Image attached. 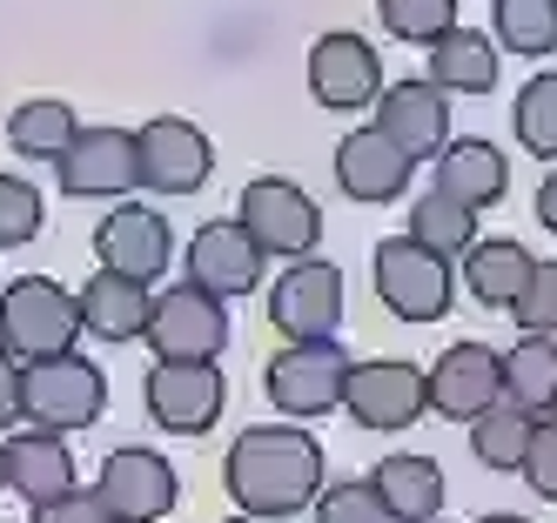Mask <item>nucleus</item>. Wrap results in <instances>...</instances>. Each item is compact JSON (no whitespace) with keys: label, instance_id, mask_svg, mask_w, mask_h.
<instances>
[{"label":"nucleus","instance_id":"obj_40","mask_svg":"<svg viewBox=\"0 0 557 523\" xmlns=\"http://www.w3.org/2000/svg\"><path fill=\"white\" fill-rule=\"evenodd\" d=\"M476 523H531V516H510V510H491V516H476Z\"/></svg>","mask_w":557,"mask_h":523},{"label":"nucleus","instance_id":"obj_16","mask_svg":"<svg viewBox=\"0 0 557 523\" xmlns=\"http://www.w3.org/2000/svg\"><path fill=\"white\" fill-rule=\"evenodd\" d=\"M389 88L383 80V61H376V48L363 34H323L309 48V95L323 101V108H336V114H349V108H376V95Z\"/></svg>","mask_w":557,"mask_h":523},{"label":"nucleus","instance_id":"obj_4","mask_svg":"<svg viewBox=\"0 0 557 523\" xmlns=\"http://www.w3.org/2000/svg\"><path fill=\"white\" fill-rule=\"evenodd\" d=\"M82 336V302H74L61 282L48 275H21L0 289V343L21 362H41V356H61Z\"/></svg>","mask_w":557,"mask_h":523},{"label":"nucleus","instance_id":"obj_41","mask_svg":"<svg viewBox=\"0 0 557 523\" xmlns=\"http://www.w3.org/2000/svg\"><path fill=\"white\" fill-rule=\"evenodd\" d=\"M0 490H8V443H0Z\"/></svg>","mask_w":557,"mask_h":523},{"label":"nucleus","instance_id":"obj_5","mask_svg":"<svg viewBox=\"0 0 557 523\" xmlns=\"http://www.w3.org/2000/svg\"><path fill=\"white\" fill-rule=\"evenodd\" d=\"M343 383H349V356H343L336 336H323V343H283V356H269V370H262L269 402L289 423L330 416L336 402H343Z\"/></svg>","mask_w":557,"mask_h":523},{"label":"nucleus","instance_id":"obj_19","mask_svg":"<svg viewBox=\"0 0 557 523\" xmlns=\"http://www.w3.org/2000/svg\"><path fill=\"white\" fill-rule=\"evenodd\" d=\"M410 175H417V161L396 148L376 121H370V128H349V135L336 141V188H343L349 201H363V209L396 201V195L410 188Z\"/></svg>","mask_w":557,"mask_h":523},{"label":"nucleus","instance_id":"obj_14","mask_svg":"<svg viewBox=\"0 0 557 523\" xmlns=\"http://www.w3.org/2000/svg\"><path fill=\"white\" fill-rule=\"evenodd\" d=\"M54 175L74 201H122L128 188H141V154L128 128H82L67 141V154L54 161Z\"/></svg>","mask_w":557,"mask_h":523},{"label":"nucleus","instance_id":"obj_13","mask_svg":"<svg viewBox=\"0 0 557 523\" xmlns=\"http://www.w3.org/2000/svg\"><path fill=\"white\" fill-rule=\"evenodd\" d=\"M135 154H141V188L154 195H195L215 175V148L209 135L182 114H154L135 128Z\"/></svg>","mask_w":557,"mask_h":523},{"label":"nucleus","instance_id":"obj_18","mask_svg":"<svg viewBox=\"0 0 557 523\" xmlns=\"http://www.w3.org/2000/svg\"><path fill=\"white\" fill-rule=\"evenodd\" d=\"M376 128L404 148L410 161H436V148L450 141V95L436 88V80H389V88L376 95Z\"/></svg>","mask_w":557,"mask_h":523},{"label":"nucleus","instance_id":"obj_27","mask_svg":"<svg viewBox=\"0 0 557 523\" xmlns=\"http://www.w3.org/2000/svg\"><path fill=\"white\" fill-rule=\"evenodd\" d=\"M74 135H82V121H74V108L54 101V95H34V101H21V108L8 114V141H14V154H27V161H61Z\"/></svg>","mask_w":557,"mask_h":523},{"label":"nucleus","instance_id":"obj_36","mask_svg":"<svg viewBox=\"0 0 557 523\" xmlns=\"http://www.w3.org/2000/svg\"><path fill=\"white\" fill-rule=\"evenodd\" d=\"M517 476L531 483V497L557 503V410H544V416H537L531 450H524V470H517Z\"/></svg>","mask_w":557,"mask_h":523},{"label":"nucleus","instance_id":"obj_38","mask_svg":"<svg viewBox=\"0 0 557 523\" xmlns=\"http://www.w3.org/2000/svg\"><path fill=\"white\" fill-rule=\"evenodd\" d=\"M21 423V356H8V343H0V429Z\"/></svg>","mask_w":557,"mask_h":523},{"label":"nucleus","instance_id":"obj_35","mask_svg":"<svg viewBox=\"0 0 557 523\" xmlns=\"http://www.w3.org/2000/svg\"><path fill=\"white\" fill-rule=\"evenodd\" d=\"M510 315H517L524 336H557V262L531 269V282H524V296L510 302Z\"/></svg>","mask_w":557,"mask_h":523},{"label":"nucleus","instance_id":"obj_9","mask_svg":"<svg viewBox=\"0 0 557 523\" xmlns=\"http://www.w3.org/2000/svg\"><path fill=\"white\" fill-rule=\"evenodd\" d=\"M269 322L283 329V343H323L343 329V269L323 256H302L275 275L269 289Z\"/></svg>","mask_w":557,"mask_h":523},{"label":"nucleus","instance_id":"obj_8","mask_svg":"<svg viewBox=\"0 0 557 523\" xmlns=\"http://www.w3.org/2000/svg\"><path fill=\"white\" fill-rule=\"evenodd\" d=\"M235 215H243V228L262 241V256H275V262H302V256H315V241H323L315 201L296 182H283V175H256L243 188V201H235Z\"/></svg>","mask_w":557,"mask_h":523},{"label":"nucleus","instance_id":"obj_11","mask_svg":"<svg viewBox=\"0 0 557 523\" xmlns=\"http://www.w3.org/2000/svg\"><path fill=\"white\" fill-rule=\"evenodd\" d=\"M343 410L363 423V429H410L430 410V370H417V362H404V356L349 362Z\"/></svg>","mask_w":557,"mask_h":523},{"label":"nucleus","instance_id":"obj_3","mask_svg":"<svg viewBox=\"0 0 557 523\" xmlns=\"http://www.w3.org/2000/svg\"><path fill=\"white\" fill-rule=\"evenodd\" d=\"M370 262H376L370 269L376 275V302L396 322H444L450 315V302H457V269L444 256H430L423 241L389 235V241H376Z\"/></svg>","mask_w":557,"mask_h":523},{"label":"nucleus","instance_id":"obj_33","mask_svg":"<svg viewBox=\"0 0 557 523\" xmlns=\"http://www.w3.org/2000/svg\"><path fill=\"white\" fill-rule=\"evenodd\" d=\"M309 510H315V523H396V516H389V503H383V490H376L370 476L323 483V497H315Z\"/></svg>","mask_w":557,"mask_h":523},{"label":"nucleus","instance_id":"obj_26","mask_svg":"<svg viewBox=\"0 0 557 523\" xmlns=\"http://www.w3.org/2000/svg\"><path fill=\"white\" fill-rule=\"evenodd\" d=\"M504 396L517 410H557V336H517L504 349Z\"/></svg>","mask_w":557,"mask_h":523},{"label":"nucleus","instance_id":"obj_25","mask_svg":"<svg viewBox=\"0 0 557 523\" xmlns=\"http://www.w3.org/2000/svg\"><path fill=\"white\" fill-rule=\"evenodd\" d=\"M430 80L444 95H491L497 88V40L491 34H476V27H450L444 40H430Z\"/></svg>","mask_w":557,"mask_h":523},{"label":"nucleus","instance_id":"obj_30","mask_svg":"<svg viewBox=\"0 0 557 523\" xmlns=\"http://www.w3.org/2000/svg\"><path fill=\"white\" fill-rule=\"evenodd\" d=\"M531 429H537V416H531V410H517V402L504 396V402H491V410L470 423V457L484 463V470H524Z\"/></svg>","mask_w":557,"mask_h":523},{"label":"nucleus","instance_id":"obj_34","mask_svg":"<svg viewBox=\"0 0 557 523\" xmlns=\"http://www.w3.org/2000/svg\"><path fill=\"white\" fill-rule=\"evenodd\" d=\"M34 235H41V188L27 175H0V249H21Z\"/></svg>","mask_w":557,"mask_h":523},{"label":"nucleus","instance_id":"obj_39","mask_svg":"<svg viewBox=\"0 0 557 523\" xmlns=\"http://www.w3.org/2000/svg\"><path fill=\"white\" fill-rule=\"evenodd\" d=\"M537 222L557 235V175H544V182H537Z\"/></svg>","mask_w":557,"mask_h":523},{"label":"nucleus","instance_id":"obj_15","mask_svg":"<svg viewBox=\"0 0 557 523\" xmlns=\"http://www.w3.org/2000/svg\"><path fill=\"white\" fill-rule=\"evenodd\" d=\"M491 402H504V356L491 343H450L430 362V410L444 423H476Z\"/></svg>","mask_w":557,"mask_h":523},{"label":"nucleus","instance_id":"obj_31","mask_svg":"<svg viewBox=\"0 0 557 523\" xmlns=\"http://www.w3.org/2000/svg\"><path fill=\"white\" fill-rule=\"evenodd\" d=\"M510 128H517V148L537 154V161H557V67L531 74L510 101Z\"/></svg>","mask_w":557,"mask_h":523},{"label":"nucleus","instance_id":"obj_20","mask_svg":"<svg viewBox=\"0 0 557 523\" xmlns=\"http://www.w3.org/2000/svg\"><path fill=\"white\" fill-rule=\"evenodd\" d=\"M436 195H450V201H463V209H497V201L510 195V161H504V148L497 141H484V135H450L444 148H436Z\"/></svg>","mask_w":557,"mask_h":523},{"label":"nucleus","instance_id":"obj_23","mask_svg":"<svg viewBox=\"0 0 557 523\" xmlns=\"http://www.w3.org/2000/svg\"><path fill=\"white\" fill-rule=\"evenodd\" d=\"M531 269H537V256L517 235H491V241L476 235L470 256H463V289H470V302H484V309H510L517 296H524Z\"/></svg>","mask_w":557,"mask_h":523},{"label":"nucleus","instance_id":"obj_2","mask_svg":"<svg viewBox=\"0 0 557 523\" xmlns=\"http://www.w3.org/2000/svg\"><path fill=\"white\" fill-rule=\"evenodd\" d=\"M101 410H108V376L88 356L61 349V356H41V362H21V423L67 436V429L101 423Z\"/></svg>","mask_w":557,"mask_h":523},{"label":"nucleus","instance_id":"obj_21","mask_svg":"<svg viewBox=\"0 0 557 523\" xmlns=\"http://www.w3.org/2000/svg\"><path fill=\"white\" fill-rule=\"evenodd\" d=\"M74 302H82V329L101 336V343H141L148 336V315H154L148 282L114 275V269H95Z\"/></svg>","mask_w":557,"mask_h":523},{"label":"nucleus","instance_id":"obj_43","mask_svg":"<svg viewBox=\"0 0 557 523\" xmlns=\"http://www.w3.org/2000/svg\"><path fill=\"white\" fill-rule=\"evenodd\" d=\"M430 523H436V516H430Z\"/></svg>","mask_w":557,"mask_h":523},{"label":"nucleus","instance_id":"obj_32","mask_svg":"<svg viewBox=\"0 0 557 523\" xmlns=\"http://www.w3.org/2000/svg\"><path fill=\"white\" fill-rule=\"evenodd\" d=\"M457 8L463 0H376V21L383 34L410 40V48H430V40H444L457 27Z\"/></svg>","mask_w":557,"mask_h":523},{"label":"nucleus","instance_id":"obj_1","mask_svg":"<svg viewBox=\"0 0 557 523\" xmlns=\"http://www.w3.org/2000/svg\"><path fill=\"white\" fill-rule=\"evenodd\" d=\"M323 443L296 423H262V429H243L235 436V450L222 457V490L235 497V510L249 516H269L283 523L296 510H309L323 497Z\"/></svg>","mask_w":557,"mask_h":523},{"label":"nucleus","instance_id":"obj_12","mask_svg":"<svg viewBox=\"0 0 557 523\" xmlns=\"http://www.w3.org/2000/svg\"><path fill=\"white\" fill-rule=\"evenodd\" d=\"M95 262L114 269V275H135V282L169 275V262H175V228H169V215L148 209V201H135V195H122L95 222Z\"/></svg>","mask_w":557,"mask_h":523},{"label":"nucleus","instance_id":"obj_6","mask_svg":"<svg viewBox=\"0 0 557 523\" xmlns=\"http://www.w3.org/2000/svg\"><path fill=\"white\" fill-rule=\"evenodd\" d=\"M228 302L195 289V282H175V289L154 296V315H148V349L154 362H215L228 349Z\"/></svg>","mask_w":557,"mask_h":523},{"label":"nucleus","instance_id":"obj_7","mask_svg":"<svg viewBox=\"0 0 557 523\" xmlns=\"http://www.w3.org/2000/svg\"><path fill=\"white\" fill-rule=\"evenodd\" d=\"M262 269H269V256H262V241L243 228V215L202 222L188 235V249H182V282H195V289H209L222 302L262 289Z\"/></svg>","mask_w":557,"mask_h":523},{"label":"nucleus","instance_id":"obj_28","mask_svg":"<svg viewBox=\"0 0 557 523\" xmlns=\"http://www.w3.org/2000/svg\"><path fill=\"white\" fill-rule=\"evenodd\" d=\"M491 40L504 54H557V0H491Z\"/></svg>","mask_w":557,"mask_h":523},{"label":"nucleus","instance_id":"obj_37","mask_svg":"<svg viewBox=\"0 0 557 523\" xmlns=\"http://www.w3.org/2000/svg\"><path fill=\"white\" fill-rule=\"evenodd\" d=\"M27 523H114V510L101 503V490H67L54 503H34Z\"/></svg>","mask_w":557,"mask_h":523},{"label":"nucleus","instance_id":"obj_24","mask_svg":"<svg viewBox=\"0 0 557 523\" xmlns=\"http://www.w3.org/2000/svg\"><path fill=\"white\" fill-rule=\"evenodd\" d=\"M370 483L383 490V503H389L396 523H430L436 510H444V497H450V483H444V470H436V457H417V450L383 457L370 470Z\"/></svg>","mask_w":557,"mask_h":523},{"label":"nucleus","instance_id":"obj_10","mask_svg":"<svg viewBox=\"0 0 557 523\" xmlns=\"http://www.w3.org/2000/svg\"><path fill=\"white\" fill-rule=\"evenodd\" d=\"M141 402H148V423L169 429V436H209L222 423V402H228V383L215 362H154L148 383H141Z\"/></svg>","mask_w":557,"mask_h":523},{"label":"nucleus","instance_id":"obj_29","mask_svg":"<svg viewBox=\"0 0 557 523\" xmlns=\"http://www.w3.org/2000/svg\"><path fill=\"white\" fill-rule=\"evenodd\" d=\"M410 241H423L430 256H444V262H463L470 256V241H476V209H463V201H450V195H423V201H410V228H404Z\"/></svg>","mask_w":557,"mask_h":523},{"label":"nucleus","instance_id":"obj_42","mask_svg":"<svg viewBox=\"0 0 557 523\" xmlns=\"http://www.w3.org/2000/svg\"><path fill=\"white\" fill-rule=\"evenodd\" d=\"M228 523H269V516H249V510H235V516H228Z\"/></svg>","mask_w":557,"mask_h":523},{"label":"nucleus","instance_id":"obj_22","mask_svg":"<svg viewBox=\"0 0 557 523\" xmlns=\"http://www.w3.org/2000/svg\"><path fill=\"white\" fill-rule=\"evenodd\" d=\"M8 490H21V503H54L74 490V457L61 429H14L8 436Z\"/></svg>","mask_w":557,"mask_h":523},{"label":"nucleus","instance_id":"obj_17","mask_svg":"<svg viewBox=\"0 0 557 523\" xmlns=\"http://www.w3.org/2000/svg\"><path fill=\"white\" fill-rule=\"evenodd\" d=\"M101 503L114 510V523H162L175 503H182V483H175V463L154 457V450H114L101 463Z\"/></svg>","mask_w":557,"mask_h":523}]
</instances>
